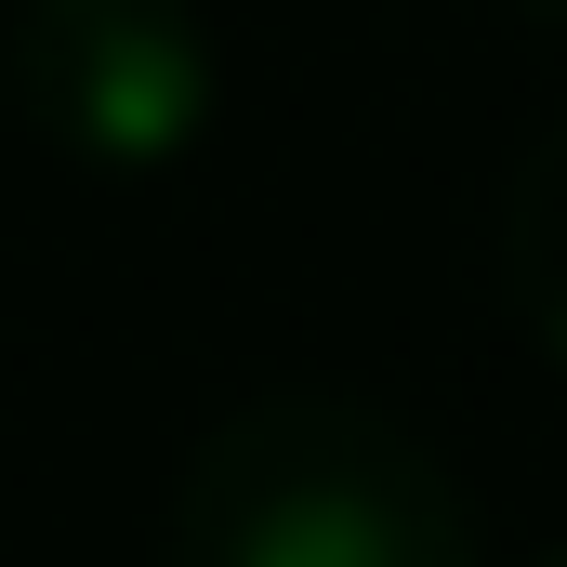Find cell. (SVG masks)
Instances as JSON below:
<instances>
[{
	"instance_id": "obj_1",
	"label": "cell",
	"mask_w": 567,
	"mask_h": 567,
	"mask_svg": "<svg viewBox=\"0 0 567 567\" xmlns=\"http://www.w3.org/2000/svg\"><path fill=\"white\" fill-rule=\"evenodd\" d=\"M172 567H475V515L423 435L343 383H265L198 435Z\"/></svg>"
},
{
	"instance_id": "obj_2",
	"label": "cell",
	"mask_w": 567,
	"mask_h": 567,
	"mask_svg": "<svg viewBox=\"0 0 567 567\" xmlns=\"http://www.w3.org/2000/svg\"><path fill=\"white\" fill-rule=\"evenodd\" d=\"M0 93L53 158L145 185L198 158V133L225 120V53L198 0H13Z\"/></svg>"
},
{
	"instance_id": "obj_3",
	"label": "cell",
	"mask_w": 567,
	"mask_h": 567,
	"mask_svg": "<svg viewBox=\"0 0 567 567\" xmlns=\"http://www.w3.org/2000/svg\"><path fill=\"white\" fill-rule=\"evenodd\" d=\"M502 290H515L528 343L567 370V120L528 145L515 185H502Z\"/></svg>"
},
{
	"instance_id": "obj_4",
	"label": "cell",
	"mask_w": 567,
	"mask_h": 567,
	"mask_svg": "<svg viewBox=\"0 0 567 567\" xmlns=\"http://www.w3.org/2000/svg\"><path fill=\"white\" fill-rule=\"evenodd\" d=\"M502 13H528V27H567V0H502Z\"/></svg>"
},
{
	"instance_id": "obj_5",
	"label": "cell",
	"mask_w": 567,
	"mask_h": 567,
	"mask_svg": "<svg viewBox=\"0 0 567 567\" xmlns=\"http://www.w3.org/2000/svg\"><path fill=\"white\" fill-rule=\"evenodd\" d=\"M555 567H567V555H555Z\"/></svg>"
}]
</instances>
